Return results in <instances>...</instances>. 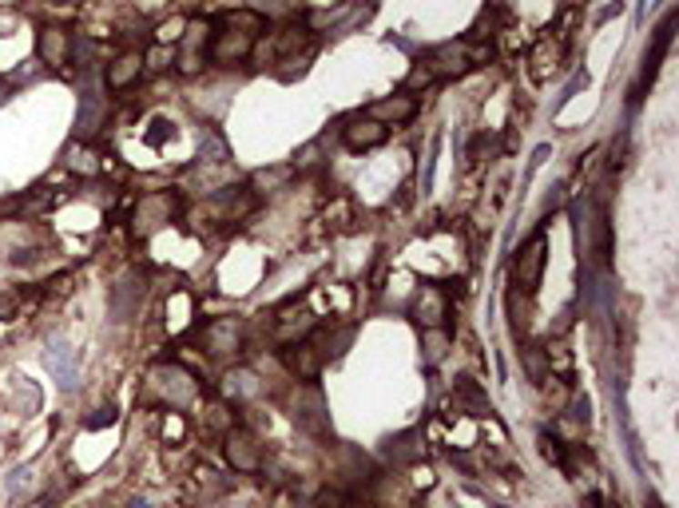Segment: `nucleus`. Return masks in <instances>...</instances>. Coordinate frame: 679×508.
Returning <instances> with one entry per match:
<instances>
[{"label": "nucleus", "instance_id": "423d86ee", "mask_svg": "<svg viewBox=\"0 0 679 508\" xmlns=\"http://www.w3.org/2000/svg\"><path fill=\"white\" fill-rule=\"evenodd\" d=\"M203 350L211 358H238L243 354V322L238 318H215L203 330Z\"/></svg>", "mask_w": 679, "mask_h": 508}, {"label": "nucleus", "instance_id": "9d476101", "mask_svg": "<svg viewBox=\"0 0 679 508\" xmlns=\"http://www.w3.org/2000/svg\"><path fill=\"white\" fill-rule=\"evenodd\" d=\"M386 139H390V127L378 124V120H370L366 112L350 115V120L342 124V144H346V151H374V147L386 144Z\"/></svg>", "mask_w": 679, "mask_h": 508}, {"label": "nucleus", "instance_id": "4be33fe9", "mask_svg": "<svg viewBox=\"0 0 679 508\" xmlns=\"http://www.w3.org/2000/svg\"><path fill=\"white\" fill-rule=\"evenodd\" d=\"M322 219H326V226H330V231H342V226H350V219H354V211H350L346 199H338L334 207L322 214Z\"/></svg>", "mask_w": 679, "mask_h": 508}, {"label": "nucleus", "instance_id": "39448f33", "mask_svg": "<svg viewBox=\"0 0 679 508\" xmlns=\"http://www.w3.org/2000/svg\"><path fill=\"white\" fill-rule=\"evenodd\" d=\"M449 290H441V286H421L418 294H413V306H410V314H413V322H418L421 330H441L445 322H449Z\"/></svg>", "mask_w": 679, "mask_h": 508}, {"label": "nucleus", "instance_id": "0eeeda50", "mask_svg": "<svg viewBox=\"0 0 679 508\" xmlns=\"http://www.w3.org/2000/svg\"><path fill=\"white\" fill-rule=\"evenodd\" d=\"M207 45H211V25H207V20H187V28H183V36H179V56H175L183 75H195L203 68Z\"/></svg>", "mask_w": 679, "mask_h": 508}, {"label": "nucleus", "instance_id": "412c9836", "mask_svg": "<svg viewBox=\"0 0 679 508\" xmlns=\"http://www.w3.org/2000/svg\"><path fill=\"white\" fill-rule=\"evenodd\" d=\"M536 445H541V457L549 461V464H556V469H564V457H568V445L556 433H549V429H541L536 433Z\"/></svg>", "mask_w": 679, "mask_h": 508}, {"label": "nucleus", "instance_id": "2eb2a0df", "mask_svg": "<svg viewBox=\"0 0 679 508\" xmlns=\"http://www.w3.org/2000/svg\"><path fill=\"white\" fill-rule=\"evenodd\" d=\"M314 326H319V318H314L306 306H299V314H294V310H282V314L275 318V334H279L282 345H287V342H306L314 334Z\"/></svg>", "mask_w": 679, "mask_h": 508}, {"label": "nucleus", "instance_id": "4468645a", "mask_svg": "<svg viewBox=\"0 0 679 508\" xmlns=\"http://www.w3.org/2000/svg\"><path fill=\"white\" fill-rule=\"evenodd\" d=\"M211 207L218 211L223 223H235V219H247V214L255 211V194H250L247 187H223V191H215Z\"/></svg>", "mask_w": 679, "mask_h": 508}, {"label": "nucleus", "instance_id": "a878e982", "mask_svg": "<svg viewBox=\"0 0 679 508\" xmlns=\"http://www.w3.org/2000/svg\"><path fill=\"white\" fill-rule=\"evenodd\" d=\"M20 306V298L13 294V290H0V318H13Z\"/></svg>", "mask_w": 679, "mask_h": 508}, {"label": "nucleus", "instance_id": "ddd939ff", "mask_svg": "<svg viewBox=\"0 0 679 508\" xmlns=\"http://www.w3.org/2000/svg\"><path fill=\"white\" fill-rule=\"evenodd\" d=\"M279 362L287 365V374L299 377V382H314V377L322 374V350H314L310 342H287L279 350Z\"/></svg>", "mask_w": 679, "mask_h": 508}, {"label": "nucleus", "instance_id": "dca6fc26", "mask_svg": "<svg viewBox=\"0 0 679 508\" xmlns=\"http://www.w3.org/2000/svg\"><path fill=\"white\" fill-rule=\"evenodd\" d=\"M386 457H390L393 464H421V461H425L421 433H418V429H405V433L390 437V441H386Z\"/></svg>", "mask_w": 679, "mask_h": 508}, {"label": "nucleus", "instance_id": "a211bd4d", "mask_svg": "<svg viewBox=\"0 0 679 508\" xmlns=\"http://www.w3.org/2000/svg\"><path fill=\"white\" fill-rule=\"evenodd\" d=\"M541 393H544V405L552 409V413H564V405L573 402V385H568V377H556V374H544L541 382Z\"/></svg>", "mask_w": 679, "mask_h": 508}, {"label": "nucleus", "instance_id": "393cba45", "mask_svg": "<svg viewBox=\"0 0 679 508\" xmlns=\"http://www.w3.org/2000/svg\"><path fill=\"white\" fill-rule=\"evenodd\" d=\"M430 84H433V72L425 68V64H418V68H413V75H410V88H405V92H413V88H430Z\"/></svg>", "mask_w": 679, "mask_h": 508}, {"label": "nucleus", "instance_id": "b1692460", "mask_svg": "<svg viewBox=\"0 0 679 508\" xmlns=\"http://www.w3.org/2000/svg\"><path fill=\"white\" fill-rule=\"evenodd\" d=\"M290 175H294V167H279V171H270V175L262 171V175H258L255 183H258V187H279V183H287Z\"/></svg>", "mask_w": 679, "mask_h": 508}, {"label": "nucleus", "instance_id": "f257e3e1", "mask_svg": "<svg viewBox=\"0 0 679 508\" xmlns=\"http://www.w3.org/2000/svg\"><path fill=\"white\" fill-rule=\"evenodd\" d=\"M267 28V20L258 13H231L218 20V28L211 32V45H207V60L218 68H235V64L250 60V52L258 45V32Z\"/></svg>", "mask_w": 679, "mask_h": 508}, {"label": "nucleus", "instance_id": "6e6552de", "mask_svg": "<svg viewBox=\"0 0 679 508\" xmlns=\"http://www.w3.org/2000/svg\"><path fill=\"white\" fill-rule=\"evenodd\" d=\"M223 445H227V461H231L235 473H258L262 469V445L250 429H227L223 433Z\"/></svg>", "mask_w": 679, "mask_h": 508}, {"label": "nucleus", "instance_id": "f3484780", "mask_svg": "<svg viewBox=\"0 0 679 508\" xmlns=\"http://www.w3.org/2000/svg\"><path fill=\"white\" fill-rule=\"evenodd\" d=\"M593 258L600 266L608 263V254H612V223H608V207L604 203H596V214H593Z\"/></svg>", "mask_w": 679, "mask_h": 508}, {"label": "nucleus", "instance_id": "7ed1b4c3", "mask_svg": "<svg viewBox=\"0 0 679 508\" xmlns=\"http://www.w3.org/2000/svg\"><path fill=\"white\" fill-rule=\"evenodd\" d=\"M544 266H549V239H544V231H532L529 239L512 251V263H509L512 286L524 290V294H536V290H541V278H544Z\"/></svg>", "mask_w": 679, "mask_h": 508}, {"label": "nucleus", "instance_id": "f03ea898", "mask_svg": "<svg viewBox=\"0 0 679 508\" xmlns=\"http://www.w3.org/2000/svg\"><path fill=\"white\" fill-rule=\"evenodd\" d=\"M485 56H492V48L473 45V40H449V45H437L421 64L433 72V80L437 75H441V80H457V75L473 72Z\"/></svg>", "mask_w": 679, "mask_h": 508}, {"label": "nucleus", "instance_id": "5701e85b", "mask_svg": "<svg viewBox=\"0 0 679 508\" xmlns=\"http://www.w3.org/2000/svg\"><path fill=\"white\" fill-rule=\"evenodd\" d=\"M68 164H72L76 171H80V175H96V171H100V164H96V155H92V151H72V159H68Z\"/></svg>", "mask_w": 679, "mask_h": 508}, {"label": "nucleus", "instance_id": "c85d7f7f", "mask_svg": "<svg viewBox=\"0 0 679 508\" xmlns=\"http://www.w3.org/2000/svg\"><path fill=\"white\" fill-rule=\"evenodd\" d=\"M648 508H664V501H660L655 493H648Z\"/></svg>", "mask_w": 679, "mask_h": 508}, {"label": "nucleus", "instance_id": "1a4fd4ad", "mask_svg": "<svg viewBox=\"0 0 679 508\" xmlns=\"http://www.w3.org/2000/svg\"><path fill=\"white\" fill-rule=\"evenodd\" d=\"M418 112H421V104H418V95H413V92L381 95V100H374V104L366 107L370 120H378V124H386V127H401V124H410Z\"/></svg>", "mask_w": 679, "mask_h": 508}, {"label": "nucleus", "instance_id": "f8f14e48", "mask_svg": "<svg viewBox=\"0 0 679 508\" xmlns=\"http://www.w3.org/2000/svg\"><path fill=\"white\" fill-rule=\"evenodd\" d=\"M36 52H40V60L48 64V68H68L72 52H76V40H72L68 28L44 25V28L36 32Z\"/></svg>", "mask_w": 679, "mask_h": 508}, {"label": "nucleus", "instance_id": "6ab92c4d", "mask_svg": "<svg viewBox=\"0 0 679 508\" xmlns=\"http://www.w3.org/2000/svg\"><path fill=\"white\" fill-rule=\"evenodd\" d=\"M445 354H449V330H425L421 334V358L425 365H441L445 362Z\"/></svg>", "mask_w": 679, "mask_h": 508}, {"label": "nucleus", "instance_id": "9b49d317", "mask_svg": "<svg viewBox=\"0 0 679 508\" xmlns=\"http://www.w3.org/2000/svg\"><path fill=\"white\" fill-rule=\"evenodd\" d=\"M144 72H147L144 52H139V48H127V52H119V56L107 60L104 84H107V92H127L131 84H139V75H144Z\"/></svg>", "mask_w": 679, "mask_h": 508}, {"label": "nucleus", "instance_id": "bb28decb", "mask_svg": "<svg viewBox=\"0 0 679 508\" xmlns=\"http://www.w3.org/2000/svg\"><path fill=\"white\" fill-rule=\"evenodd\" d=\"M116 421V409L107 405V409H96V417H87V429H104V425H112Z\"/></svg>", "mask_w": 679, "mask_h": 508}, {"label": "nucleus", "instance_id": "cd10ccee", "mask_svg": "<svg viewBox=\"0 0 679 508\" xmlns=\"http://www.w3.org/2000/svg\"><path fill=\"white\" fill-rule=\"evenodd\" d=\"M588 508H608V504H604V501H600V496L593 493V496H588Z\"/></svg>", "mask_w": 679, "mask_h": 508}, {"label": "nucleus", "instance_id": "aec40b11", "mask_svg": "<svg viewBox=\"0 0 679 508\" xmlns=\"http://www.w3.org/2000/svg\"><path fill=\"white\" fill-rule=\"evenodd\" d=\"M529 60H532V75H536V80H544V75L556 68V60H561V48H552V36H544V40H536Z\"/></svg>", "mask_w": 679, "mask_h": 508}, {"label": "nucleus", "instance_id": "c756f323", "mask_svg": "<svg viewBox=\"0 0 679 508\" xmlns=\"http://www.w3.org/2000/svg\"><path fill=\"white\" fill-rule=\"evenodd\" d=\"M52 5H72V0H52Z\"/></svg>", "mask_w": 679, "mask_h": 508}, {"label": "nucleus", "instance_id": "20e7f679", "mask_svg": "<svg viewBox=\"0 0 679 508\" xmlns=\"http://www.w3.org/2000/svg\"><path fill=\"white\" fill-rule=\"evenodd\" d=\"M179 211H183L179 191H151V194H144V199L136 203V211H131V231L151 239V234L163 231V226H167Z\"/></svg>", "mask_w": 679, "mask_h": 508}]
</instances>
